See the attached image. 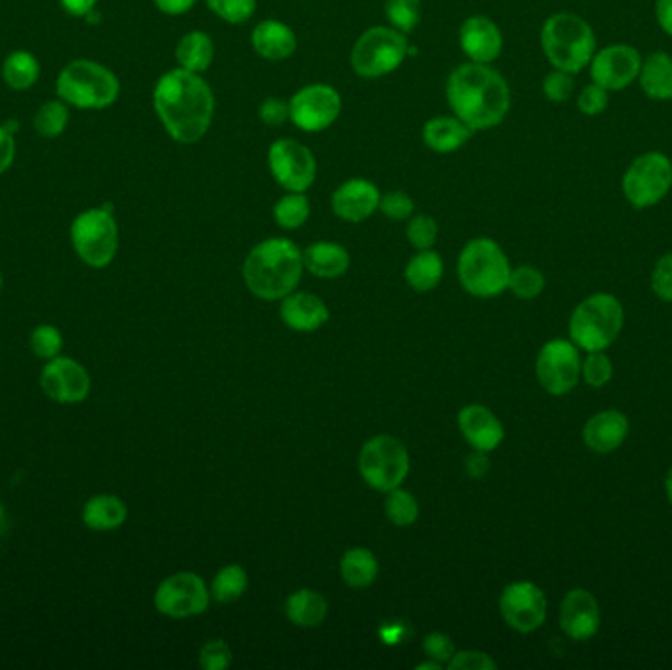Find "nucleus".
Listing matches in <instances>:
<instances>
[{"label": "nucleus", "mask_w": 672, "mask_h": 670, "mask_svg": "<svg viewBox=\"0 0 672 670\" xmlns=\"http://www.w3.org/2000/svg\"><path fill=\"white\" fill-rule=\"evenodd\" d=\"M472 135L474 132L457 117L430 118L429 123L423 126V142L433 152H457L462 146H467Z\"/></svg>", "instance_id": "obj_26"}, {"label": "nucleus", "mask_w": 672, "mask_h": 670, "mask_svg": "<svg viewBox=\"0 0 672 670\" xmlns=\"http://www.w3.org/2000/svg\"><path fill=\"white\" fill-rule=\"evenodd\" d=\"M384 510L387 519L397 528H409L419 518V503L412 493L405 492L402 488L387 492Z\"/></svg>", "instance_id": "obj_37"}, {"label": "nucleus", "mask_w": 672, "mask_h": 670, "mask_svg": "<svg viewBox=\"0 0 672 670\" xmlns=\"http://www.w3.org/2000/svg\"><path fill=\"white\" fill-rule=\"evenodd\" d=\"M156 7L162 10L163 14H170V17H178V14H185L188 10L195 7L198 0H153Z\"/></svg>", "instance_id": "obj_55"}, {"label": "nucleus", "mask_w": 672, "mask_h": 670, "mask_svg": "<svg viewBox=\"0 0 672 670\" xmlns=\"http://www.w3.org/2000/svg\"><path fill=\"white\" fill-rule=\"evenodd\" d=\"M303 266L313 276L334 279L346 274L350 266V254L337 242H314L303 252Z\"/></svg>", "instance_id": "obj_27"}, {"label": "nucleus", "mask_w": 672, "mask_h": 670, "mask_svg": "<svg viewBox=\"0 0 672 670\" xmlns=\"http://www.w3.org/2000/svg\"><path fill=\"white\" fill-rule=\"evenodd\" d=\"M458 427L470 447L478 450H495L502 445L505 430L502 421L498 419L484 405H468L458 413Z\"/></svg>", "instance_id": "obj_23"}, {"label": "nucleus", "mask_w": 672, "mask_h": 670, "mask_svg": "<svg viewBox=\"0 0 672 670\" xmlns=\"http://www.w3.org/2000/svg\"><path fill=\"white\" fill-rule=\"evenodd\" d=\"M450 670H495L498 664L490 655L482 651L455 652L447 664Z\"/></svg>", "instance_id": "obj_50"}, {"label": "nucleus", "mask_w": 672, "mask_h": 670, "mask_svg": "<svg viewBox=\"0 0 672 670\" xmlns=\"http://www.w3.org/2000/svg\"><path fill=\"white\" fill-rule=\"evenodd\" d=\"M543 93H545V97H547L548 100H553V103H565V100L573 97V75H570V73L561 72V70L548 73L545 81H543Z\"/></svg>", "instance_id": "obj_48"}, {"label": "nucleus", "mask_w": 672, "mask_h": 670, "mask_svg": "<svg viewBox=\"0 0 672 670\" xmlns=\"http://www.w3.org/2000/svg\"><path fill=\"white\" fill-rule=\"evenodd\" d=\"M268 168L271 178L287 193H306L317 178L313 153L307 146L291 138H281L269 146Z\"/></svg>", "instance_id": "obj_13"}, {"label": "nucleus", "mask_w": 672, "mask_h": 670, "mask_svg": "<svg viewBox=\"0 0 672 670\" xmlns=\"http://www.w3.org/2000/svg\"><path fill=\"white\" fill-rule=\"evenodd\" d=\"M209 599L211 592L201 576L195 572H178L158 586L153 604L163 616L183 619L203 614L209 608Z\"/></svg>", "instance_id": "obj_15"}, {"label": "nucleus", "mask_w": 672, "mask_h": 670, "mask_svg": "<svg viewBox=\"0 0 672 670\" xmlns=\"http://www.w3.org/2000/svg\"><path fill=\"white\" fill-rule=\"evenodd\" d=\"M286 614L294 626L317 627L323 624L329 614V604L319 592L306 588L287 598Z\"/></svg>", "instance_id": "obj_31"}, {"label": "nucleus", "mask_w": 672, "mask_h": 670, "mask_svg": "<svg viewBox=\"0 0 672 670\" xmlns=\"http://www.w3.org/2000/svg\"><path fill=\"white\" fill-rule=\"evenodd\" d=\"M623 321L626 313L618 297L594 294L574 309L568 332L578 349L596 352L610 349L623 329Z\"/></svg>", "instance_id": "obj_6"}, {"label": "nucleus", "mask_w": 672, "mask_h": 670, "mask_svg": "<svg viewBox=\"0 0 672 670\" xmlns=\"http://www.w3.org/2000/svg\"><path fill=\"white\" fill-rule=\"evenodd\" d=\"M360 474L377 492L399 488L409 474V453L402 440L392 435L370 438L360 450Z\"/></svg>", "instance_id": "obj_10"}, {"label": "nucleus", "mask_w": 672, "mask_h": 670, "mask_svg": "<svg viewBox=\"0 0 672 670\" xmlns=\"http://www.w3.org/2000/svg\"><path fill=\"white\" fill-rule=\"evenodd\" d=\"M380 564L372 551L367 549H350L349 553L342 556L341 574L342 581L349 584L350 588H367L372 582L376 581Z\"/></svg>", "instance_id": "obj_32"}, {"label": "nucleus", "mask_w": 672, "mask_h": 670, "mask_svg": "<svg viewBox=\"0 0 672 670\" xmlns=\"http://www.w3.org/2000/svg\"><path fill=\"white\" fill-rule=\"evenodd\" d=\"M654 14L659 20V26L672 36V0H657L654 2Z\"/></svg>", "instance_id": "obj_56"}, {"label": "nucleus", "mask_w": 672, "mask_h": 670, "mask_svg": "<svg viewBox=\"0 0 672 670\" xmlns=\"http://www.w3.org/2000/svg\"><path fill=\"white\" fill-rule=\"evenodd\" d=\"M387 20L395 30L409 34L422 20V0H386Z\"/></svg>", "instance_id": "obj_38"}, {"label": "nucleus", "mask_w": 672, "mask_h": 670, "mask_svg": "<svg viewBox=\"0 0 672 670\" xmlns=\"http://www.w3.org/2000/svg\"><path fill=\"white\" fill-rule=\"evenodd\" d=\"M541 45L555 70L574 75L590 65L596 54V34L580 17L558 12L543 24Z\"/></svg>", "instance_id": "obj_4"}, {"label": "nucleus", "mask_w": 672, "mask_h": 670, "mask_svg": "<svg viewBox=\"0 0 672 670\" xmlns=\"http://www.w3.org/2000/svg\"><path fill=\"white\" fill-rule=\"evenodd\" d=\"M258 117L266 126H281L289 120V103L278 97H268L258 108Z\"/></svg>", "instance_id": "obj_52"}, {"label": "nucleus", "mask_w": 672, "mask_h": 670, "mask_svg": "<svg viewBox=\"0 0 672 670\" xmlns=\"http://www.w3.org/2000/svg\"><path fill=\"white\" fill-rule=\"evenodd\" d=\"M442 669V664H440V662L437 661H427V662H422V664H417V670H440Z\"/></svg>", "instance_id": "obj_59"}, {"label": "nucleus", "mask_w": 672, "mask_h": 670, "mask_svg": "<svg viewBox=\"0 0 672 670\" xmlns=\"http://www.w3.org/2000/svg\"><path fill=\"white\" fill-rule=\"evenodd\" d=\"M423 651L429 657L430 661L448 664V661L455 657V644L450 641V637L445 634H429L423 639Z\"/></svg>", "instance_id": "obj_51"}, {"label": "nucleus", "mask_w": 672, "mask_h": 670, "mask_svg": "<svg viewBox=\"0 0 672 670\" xmlns=\"http://www.w3.org/2000/svg\"><path fill=\"white\" fill-rule=\"evenodd\" d=\"M442 258H440L437 252L419 251V254H415L407 268H405V279L407 284L415 289V291H430L435 287L439 286L440 277H442Z\"/></svg>", "instance_id": "obj_33"}, {"label": "nucleus", "mask_w": 672, "mask_h": 670, "mask_svg": "<svg viewBox=\"0 0 672 670\" xmlns=\"http://www.w3.org/2000/svg\"><path fill=\"white\" fill-rule=\"evenodd\" d=\"M460 47L470 62L488 65L502 54V32L486 17H470L460 28Z\"/></svg>", "instance_id": "obj_21"}, {"label": "nucleus", "mask_w": 672, "mask_h": 670, "mask_svg": "<svg viewBox=\"0 0 672 670\" xmlns=\"http://www.w3.org/2000/svg\"><path fill=\"white\" fill-rule=\"evenodd\" d=\"M664 490H666V498H669V503L672 506V468L666 474V478H664Z\"/></svg>", "instance_id": "obj_58"}, {"label": "nucleus", "mask_w": 672, "mask_h": 670, "mask_svg": "<svg viewBox=\"0 0 672 670\" xmlns=\"http://www.w3.org/2000/svg\"><path fill=\"white\" fill-rule=\"evenodd\" d=\"M629 435V421L618 410H606V412L591 415L588 423L584 425V443L596 455H610L618 450Z\"/></svg>", "instance_id": "obj_22"}, {"label": "nucleus", "mask_w": 672, "mask_h": 670, "mask_svg": "<svg viewBox=\"0 0 672 670\" xmlns=\"http://www.w3.org/2000/svg\"><path fill=\"white\" fill-rule=\"evenodd\" d=\"M206 7L228 24H244L254 17L258 0H205Z\"/></svg>", "instance_id": "obj_41"}, {"label": "nucleus", "mask_w": 672, "mask_h": 670, "mask_svg": "<svg viewBox=\"0 0 672 670\" xmlns=\"http://www.w3.org/2000/svg\"><path fill=\"white\" fill-rule=\"evenodd\" d=\"M447 100L455 117L472 130L502 125L511 107V91L502 73L486 63L468 62L450 73Z\"/></svg>", "instance_id": "obj_2"}, {"label": "nucleus", "mask_w": 672, "mask_h": 670, "mask_svg": "<svg viewBox=\"0 0 672 670\" xmlns=\"http://www.w3.org/2000/svg\"><path fill=\"white\" fill-rule=\"evenodd\" d=\"M407 34L395 28L374 26L362 32L350 54V65L360 77L377 79L402 67L409 54Z\"/></svg>", "instance_id": "obj_8"}, {"label": "nucleus", "mask_w": 672, "mask_h": 670, "mask_svg": "<svg viewBox=\"0 0 672 670\" xmlns=\"http://www.w3.org/2000/svg\"><path fill=\"white\" fill-rule=\"evenodd\" d=\"M538 384L551 395L573 392L583 375V360L573 340L553 339L541 349L537 357Z\"/></svg>", "instance_id": "obj_12"}, {"label": "nucleus", "mask_w": 672, "mask_h": 670, "mask_svg": "<svg viewBox=\"0 0 672 670\" xmlns=\"http://www.w3.org/2000/svg\"><path fill=\"white\" fill-rule=\"evenodd\" d=\"M303 252L287 238H268L252 248L243 276L252 296L266 301L284 299L296 291L303 276Z\"/></svg>", "instance_id": "obj_3"}, {"label": "nucleus", "mask_w": 672, "mask_h": 670, "mask_svg": "<svg viewBox=\"0 0 672 670\" xmlns=\"http://www.w3.org/2000/svg\"><path fill=\"white\" fill-rule=\"evenodd\" d=\"M458 279L470 296H500L510 284V259L502 246L492 238H474L468 242L458 256Z\"/></svg>", "instance_id": "obj_5"}, {"label": "nucleus", "mask_w": 672, "mask_h": 670, "mask_svg": "<svg viewBox=\"0 0 672 670\" xmlns=\"http://www.w3.org/2000/svg\"><path fill=\"white\" fill-rule=\"evenodd\" d=\"M390 221H409L415 211L413 199L405 191H390L380 199L377 206Z\"/></svg>", "instance_id": "obj_45"}, {"label": "nucleus", "mask_w": 672, "mask_h": 670, "mask_svg": "<svg viewBox=\"0 0 672 670\" xmlns=\"http://www.w3.org/2000/svg\"><path fill=\"white\" fill-rule=\"evenodd\" d=\"M672 188V161L661 152H647L629 166L621 179L623 195L636 209L661 203Z\"/></svg>", "instance_id": "obj_11"}, {"label": "nucleus", "mask_w": 672, "mask_h": 670, "mask_svg": "<svg viewBox=\"0 0 672 670\" xmlns=\"http://www.w3.org/2000/svg\"><path fill=\"white\" fill-rule=\"evenodd\" d=\"M608 91L591 83L588 87H584L580 97H578V108L586 117H598L606 108H608Z\"/></svg>", "instance_id": "obj_49"}, {"label": "nucleus", "mask_w": 672, "mask_h": 670, "mask_svg": "<svg viewBox=\"0 0 672 670\" xmlns=\"http://www.w3.org/2000/svg\"><path fill=\"white\" fill-rule=\"evenodd\" d=\"M213 57H215V44L201 30L188 32L175 47V60L180 63L181 70L199 73V75L211 67Z\"/></svg>", "instance_id": "obj_30"}, {"label": "nucleus", "mask_w": 672, "mask_h": 670, "mask_svg": "<svg viewBox=\"0 0 672 670\" xmlns=\"http://www.w3.org/2000/svg\"><path fill=\"white\" fill-rule=\"evenodd\" d=\"M311 215V203L306 193H287L286 198L279 199L274 206V219L276 223L286 231H296L307 223Z\"/></svg>", "instance_id": "obj_36"}, {"label": "nucleus", "mask_w": 672, "mask_h": 670, "mask_svg": "<svg viewBox=\"0 0 672 670\" xmlns=\"http://www.w3.org/2000/svg\"><path fill=\"white\" fill-rule=\"evenodd\" d=\"M641 89L649 99H672V57L664 52L649 55L639 72Z\"/></svg>", "instance_id": "obj_29"}, {"label": "nucleus", "mask_w": 672, "mask_h": 670, "mask_svg": "<svg viewBox=\"0 0 672 670\" xmlns=\"http://www.w3.org/2000/svg\"><path fill=\"white\" fill-rule=\"evenodd\" d=\"M380 199L382 193L372 181L349 179L332 193V213L346 223H362L376 213Z\"/></svg>", "instance_id": "obj_20"}, {"label": "nucleus", "mask_w": 672, "mask_h": 670, "mask_svg": "<svg viewBox=\"0 0 672 670\" xmlns=\"http://www.w3.org/2000/svg\"><path fill=\"white\" fill-rule=\"evenodd\" d=\"M465 466H467V474L470 478H474V480L484 478L488 470H490V458H488V453L474 448V450L467 456V465Z\"/></svg>", "instance_id": "obj_53"}, {"label": "nucleus", "mask_w": 672, "mask_h": 670, "mask_svg": "<svg viewBox=\"0 0 672 670\" xmlns=\"http://www.w3.org/2000/svg\"><path fill=\"white\" fill-rule=\"evenodd\" d=\"M30 349L34 350V354L42 360L60 357L63 349L62 332L52 325H40L30 334Z\"/></svg>", "instance_id": "obj_43"}, {"label": "nucleus", "mask_w": 672, "mask_h": 670, "mask_svg": "<svg viewBox=\"0 0 672 670\" xmlns=\"http://www.w3.org/2000/svg\"><path fill=\"white\" fill-rule=\"evenodd\" d=\"M600 604L591 592L574 588L561 604V629L573 641H590L600 629Z\"/></svg>", "instance_id": "obj_19"}, {"label": "nucleus", "mask_w": 672, "mask_h": 670, "mask_svg": "<svg viewBox=\"0 0 672 670\" xmlns=\"http://www.w3.org/2000/svg\"><path fill=\"white\" fill-rule=\"evenodd\" d=\"M342 100L339 91L314 83L297 91L289 100V120L303 132H323L341 117Z\"/></svg>", "instance_id": "obj_14"}, {"label": "nucleus", "mask_w": 672, "mask_h": 670, "mask_svg": "<svg viewBox=\"0 0 672 670\" xmlns=\"http://www.w3.org/2000/svg\"><path fill=\"white\" fill-rule=\"evenodd\" d=\"M153 108L175 142L195 143L213 125L215 95L199 73L178 67L156 83Z\"/></svg>", "instance_id": "obj_1"}, {"label": "nucleus", "mask_w": 672, "mask_h": 670, "mask_svg": "<svg viewBox=\"0 0 672 670\" xmlns=\"http://www.w3.org/2000/svg\"><path fill=\"white\" fill-rule=\"evenodd\" d=\"M500 611L511 629L531 634L547 619V596L533 582H513L502 592Z\"/></svg>", "instance_id": "obj_16"}, {"label": "nucleus", "mask_w": 672, "mask_h": 670, "mask_svg": "<svg viewBox=\"0 0 672 670\" xmlns=\"http://www.w3.org/2000/svg\"><path fill=\"white\" fill-rule=\"evenodd\" d=\"M60 2L72 17H87L97 4V0H60Z\"/></svg>", "instance_id": "obj_57"}, {"label": "nucleus", "mask_w": 672, "mask_h": 670, "mask_svg": "<svg viewBox=\"0 0 672 670\" xmlns=\"http://www.w3.org/2000/svg\"><path fill=\"white\" fill-rule=\"evenodd\" d=\"M583 377L590 387H604L614 377V364L604 350L588 352L583 360Z\"/></svg>", "instance_id": "obj_42"}, {"label": "nucleus", "mask_w": 672, "mask_h": 670, "mask_svg": "<svg viewBox=\"0 0 672 670\" xmlns=\"http://www.w3.org/2000/svg\"><path fill=\"white\" fill-rule=\"evenodd\" d=\"M72 244L90 268H107L118 252V226L110 206L90 209L72 224Z\"/></svg>", "instance_id": "obj_9"}, {"label": "nucleus", "mask_w": 672, "mask_h": 670, "mask_svg": "<svg viewBox=\"0 0 672 670\" xmlns=\"http://www.w3.org/2000/svg\"><path fill=\"white\" fill-rule=\"evenodd\" d=\"M439 236V226L433 216L415 215L407 224V241L417 251H429Z\"/></svg>", "instance_id": "obj_44"}, {"label": "nucleus", "mask_w": 672, "mask_h": 670, "mask_svg": "<svg viewBox=\"0 0 672 670\" xmlns=\"http://www.w3.org/2000/svg\"><path fill=\"white\" fill-rule=\"evenodd\" d=\"M70 120V110L62 100H50L40 107L34 118V128L40 136L55 138L62 135Z\"/></svg>", "instance_id": "obj_39"}, {"label": "nucleus", "mask_w": 672, "mask_h": 670, "mask_svg": "<svg viewBox=\"0 0 672 670\" xmlns=\"http://www.w3.org/2000/svg\"><path fill=\"white\" fill-rule=\"evenodd\" d=\"M40 385L54 402L82 403L90 392L89 372L72 358L55 357L42 370Z\"/></svg>", "instance_id": "obj_18"}, {"label": "nucleus", "mask_w": 672, "mask_h": 670, "mask_svg": "<svg viewBox=\"0 0 672 670\" xmlns=\"http://www.w3.org/2000/svg\"><path fill=\"white\" fill-rule=\"evenodd\" d=\"M651 289L661 301L672 304V252L664 254L663 258L654 264L651 274Z\"/></svg>", "instance_id": "obj_47"}, {"label": "nucleus", "mask_w": 672, "mask_h": 670, "mask_svg": "<svg viewBox=\"0 0 672 670\" xmlns=\"http://www.w3.org/2000/svg\"><path fill=\"white\" fill-rule=\"evenodd\" d=\"M246 588H248L246 571L238 564H228L216 574L213 586H211V596L218 604H231V602L243 598Z\"/></svg>", "instance_id": "obj_35"}, {"label": "nucleus", "mask_w": 672, "mask_h": 670, "mask_svg": "<svg viewBox=\"0 0 672 670\" xmlns=\"http://www.w3.org/2000/svg\"><path fill=\"white\" fill-rule=\"evenodd\" d=\"M2 77L10 89H30L40 77V63L30 52H12L2 65Z\"/></svg>", "instance_id": "obj_34"}, {"label": "nucleus", "mask_w": 672, "mask_h": 670, "mask_svg": "<svg viewBox=\"0 0 672 670\" xmlns=\"http://www.w3.org/2000/svg\"><path fill=\"white\" fill-rule=\"evenodd\" d=\"M508 287L513 291V296L530 301L543 294L545 276L533 266H520V268L511 269Z\"/></svg>", "instance_id": "obj_40"}, {"label": "nucleus", "mask_w": 672, "mask_h": 670, "mask_svg": "<svg viewBox=\"0 0 672 670\" xmlns=\"http://www.w3.org/2000/svg\"><path fill=\"white\" fill-rule=\"evenodd\" d=\"M57 95L77 108H107L118 99L120 83L105 65L89 60L72 62L57 77Z\"/></svg>", "instance_id": "obj_7"}, {"label": "nucleus", "mask_w": 672, "mask_h": 670, "mask_svg": "<svg viewBox=\"0 0 672 670\" xmlns=\"http://www.w3.org/2000/svg\"><path fill=\"white\" fill-rule=\"evenodd\" d=\"M14 153H17L14 138L7 126H0V173H4L12 166Z\"/></svg>", "instance_id": "obj_54"}, {"label": "nucleus", "mask_w": 672, "mask_h": 670, "mask_svg": "<svg viewBox=\"0 0 672 670\" xmlns=\"http://www.w3.org/2000/svg\"><path fill=\"white\" fill-rule=\"evenodd\" d=\"M641 65L643 60L633 45H608L591 57V83L600 85L606 91L626 89L639 77Z\"/></svg>", "instance_id": "obj_17"}, {"label": "nucleus", "mask_w": 672, "mask_h": 670, "mask_svg": "<svg viewBox=\"0 0 672 670\" xmlns=\"http://www.w3.org/2000/svg\"><path fill=\"white\" fill-rule=\"evenodd\" d=\"M0 287H2V277H0Z\"/></svg>", "instance_id": "obj_60"}, {"label": "nucleus", "mask_w": 672, "mask_h": 670, "mask_svg": "<svg viewBox=\"0 0 672 670\" xmlns=\"http://www.w3.org/2000/svg\"><path fill=\"white\" fill-rule=\"evenodd\" d=\"M128 508L125 501L110 493L93 496L83 508V523L93 531H115L125 523Z\"/></svg>", "instance_id": "obj_28"}, {"label": "nucleus", "mask_w": 672, "mask_h": 670, "mask_svg": "<svg viewBox=\"0 0 672 670\" xmlns=\"http://www.w3.org/2000/svg\"><path fill=\"white\" fill-rule=\"evenodd\" d=\"M279 315L291 331L313 332L329 321V307L313 294H289L284 297Z\"/></svg>", "instance_id": "obj_24"}, {"label": "nucleus", "mask_w": 672, "mask_h": 670, "mask_svg": "<svg viewBox=\"0 0 672 670\" xmlns=\"http://www.w3.org/2000/svg\"><path fill=\"white\" fill-rule=\"evenodd\" d=\"M233 652L231 647L224 644L223 639H211L203 645L199 652V662L205 670H224L231 667Z\"/></svg>", "instance_id": "obj_46"}, {"label": "nucleus", "mask_w": 672, "mask_h": 670, "mask_svg": "<svg viewBox=\"0 0 672 670\" xmlns=\"http://www.w3.org/2000/svg\"><path fill=\"white\" fill-rule=\"evenodd\" d=\"M250 42L254 52L269 62H284L297 50L296 32L279 20L260 22L252 30Z\"/></svg>", "instance_id": "obj_25"}]
</instances>
